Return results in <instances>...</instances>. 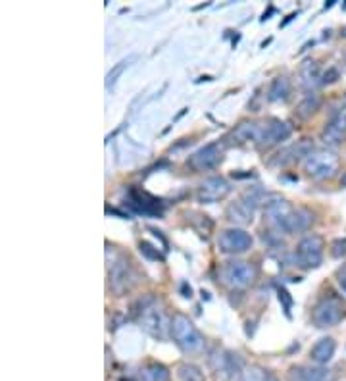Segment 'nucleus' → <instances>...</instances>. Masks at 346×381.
<instances>
[{
    "mask_svg": "<svg viewBox=\"0 0 346 381\" xmlns=\"http://www.w3.org/2000/svg\"><path fill=\"white\" fill-rule=\"evenodd\" d=\"M264 220L277 233L293 235L308 230L314 223V214L302 206H293L281 196H271L264 202Z\"/></svg>",
    "mask_w": 346,
    "mask_h": 381,
    "instance_id": "nucleus-1",
    "label": "nucleus"
},
{
    "mask_svg": "<svg viewBox=\"0 0 346 381\" xmlns=\"http://www.w3.org/2000/svg\"><path fill=\"white\" fill-rule=\"evenodd\" d=\"M340 160L329 149H314V151L304 158V172L310 175L312 180L323 181L331 180L339 172Z\"/></svg>",
    "mask_w": 346,
    "mask_h": 381,
    "instance_id": "nucleus-2",
    "label": "nucleus"
},
{
    "mask_svg": "<svg viewBox=\"0 0 346 381\" xmlns=\"http://www.w3.org/2000/svg\"><path fill=\"white\" fill-rule=\"evenodd\" d=\"M172 337L183 353H200L204 349V337L196 325L185 314H173Z\"/></svg>",
    "mask_w": 346,
    "mask_h": 381,
    "instance_id": "nucleus-3",
    "label": "nucleus"
},
{
    "mask_svg": "<svg viewBox=\"0 0 346 381\" xmlns=\"http://www.w3.org/2000/svg\"><path fill=\"white\" fill-rule=\"evenodd\" d=\"M290 125L275 118H267L262 122H252V143L256 146H271L288 139Z\"/></svg>",
    "mask_w": 346,
    "mask_h": 381,
    "instance_id": "nucleus-4",
    "label": "nucleus"
},
{
    "mask_svg": "<svg viewBox=\"0 0 346 381\" xmlns=\"http://www.w3.org/2000/svg\"><path fill=\"white\" fill-rule=\"evenodd\" d=\"M346 316V306L339 296H325L312 310V322L316 327H335Z\"/></svg>",
    "mask_w": 346,
    "mask_h": 381,
    "instance_id": "nucleus-5",
    "label": "nucleus"
},
{
    "mask_svg": "<svg viewBox=\"0 0 346 381\" xmlns=\"http://www.w3.org/2000/svg\"><path fill=\"white\" fill-rule=\"evenodd\" d=\"M139 324L154 339H166L167 331H172V320H167L164 308L154 301L144 304L143 310H141Z\"/></svg>",
    "mask_w": 346,
    "mask_h": 381,
    "instance_id": "nucleus-6",
    "label": "nucleus"
},
{
    "mask_svg": "<svg viewBox=\"0 0 346 381\" xmlns=\"http://www.w3.org/2000/svg\"><path fill=\"white\" fill-rule=\"evenodd\" d=\"M258 277V270L250 262L243 260H233L227 262L222 270V280L233 289H246L252 285Z\"/></svg>",
    "mask_w": 346,
    "mask_h": 381,
    "instance_id": "nucleus-7",
    "label": "nucleus"
},
{
    "mask_svg": "<svg viewBox=\"0 0 346 381\" xmlns=\"http://www.w3.org/2000/svg\"><path fill=\"white\" fill-rule=\"evenodd\" d=\"M323 249L325 243L323 239L316 235V233H310L298 243L296 246L295 260L296 264L304 270H312V268H317L323 260Z\"/></svg>",
    "mask_w": 346,
    "mask_h": 381,
    "instance_id": "nucleus-8",
    "label": "nucleus"
},
{
    "mask_svg": "<svg viewBox=\"0 0 346 381\" xmlns=\"http://www.w3.org/2000/svg\"><path fill=\"white\" fill-rule=\"evenodd\" d=\"M208 362L216 381H233L237 380L238 375H243L237 354L229 353V351H224V349L212 351Z\"/></svg>",
    "mask_w": 346,
    "mask_h": 381,
    "instance_id": "nucleus-9",
    "label": "nucleus"
},
{
    "mask_svg": "<svg viewBox=\"0 0 346 381\" xmlns=\"http://www.w3.org/2000/svg\"><path fill=\"white\" fill-rule=\"evenodd\" d=\"M108 281L110 289L117 296L125 295L133 287V270H131L127 258L122 254H115L112 262L108 260Z\"/></svg>",
    "mask_w": 346,
    "mask_h": 381,
    "instance_id": "nucleus-10",
    "label": "nucleus"
},
{
    "mask_svg": "<svg viewBox=\"0 0 346 381\" xmlns=\"http://www.w3.org/2000/svg\"><path fill=\"white\" fill-rule=\"evenodd\" d=\"M262 202V193L260 191H246L237 202H233L227 208V220L237 225H248L252 223L256 206Z\"/></svg>",
    "mask_w": 346,
    "mask_h": 381,
    "instance_id": "nucleus-11",
    "label": "nucleus"
},
{
    "mask_svg": "<svg viewBox=\"0 0 346 381\" xmlns=\"http://www.w3.org/2000/svg\"><path fill=\"white\" fill-rule=\"evenodd\" d=\"M224 152L225 144L224 143H208L204 144L202 149L188 158V168L195 170V172H210L217 165L224 162Z\"/></svg>",
    "mask_w": 346,
    "mask_h": 381,
    "instance_id": "nucleus-12",
    "label": "nucleus"
},
{
    "mask_svg": "<svg viewBox=\"0 0 346 381\" xmlns=\"http://www.w3.org/2000/svg\"><path fill=\"white\" fill-rule=\"evenodd\" d=\"M252 235L246 233L245 230H237V227L222 231L219 239H217V246L225 254H243V252L252 249Z\"/></svg>",
    "mask_w": 346,
    "mask_h": 381,
    "instance_id": "nucleus-13",
    "label": "nucleus"
},
{
    "mask_svg": "<svg viewBox=\"0 0 346 381\" xmlns=\"http://www.w3.org/2000/svg\"><path fill=\"white\" fill-rule=\"evenodd\" d=\"M231 183L222 175H214L204 180L198 185V201L204 204H214V202L224 201L225 196L231 193Z\"/></svg>",
    "mask_w": 346,
    "mask_h": 381,
    "instance_id": "nucleus-14",
    "label": "nucleus"
},
{
    "mask_svg": "<svg viewBox=\"0 0 346 381\" xmlns=\"http://www.w3.org/2000/svg\"><path fill=\"white\" fill-rule=\"evenodd\" d=\"M321 139L325 144H340L346 139V108L337 112L333 115L329 123L325 125V130L321 131Z\"/></svg>",
    "mask_w": 346,
    "mask_h": 381,
    "instance_id": "nucleus-15",
    "label": "nucleus"
},
{
    "mask_svg": "<svg viewBox=\"0 0 346 381\" xmlns=\"http://www.w3.org/2000/svg\"><path fill=\"white\" fill-rule=\"evenodd\" d=\"M288 381H335V374L329 368L295 366L288 372Z\"/></svg>",
    "mask_w": 346,
    "mask_h": 381,
    "instance_id": "nucleus-16",
    "label": "nucleus"
},
{
    "mask_svg": "<svg viewBox=\"0 0 346 381\" xmlns=\"http://www.w3.org/2000/svg\"><path fill=\"white\" fill-rule=\"evenodd\" d=\"M321 72H319V65L314 62V60H304L300 68H298V83L302 87L304 91H308L312 93L316 87L323 85V81H321Z\"/></svg>",
    "mask_w": 346,
    "mask_h": 381,
    "instance_id": "nucleus-17",
    "label": "nucleus"
},
{
    "mask_svg": "<svg viewBox=\"0 0 346 381\" xmlns=\"http://www.w3.org/2000/svg\"><path fill=\"white\" fill-rule=\"evenodd\" d=\"M129 199L131 204L137 208V212H143V214H160L162 212V202L150 196L148 193H144V191L131 189Z\"/></svg>",
    "mask_w": 346,
    "mask_h": 381,
    "instance_id": "nucleus-18",
    "label": "nucleus"
},
{
    "mask_svg": "<svg viewBox=\"0 0 346 381\" xmlns=\"http://www.w3.org/2000/svg\"><path fill=\"white\" fill-rule=\"evenodd\" d=\"M312 151H314V149H312L310 141L304 139V141H300L298 144H293V146H288V149H285L283 152H279L277 160H274L271 164H290V162H295V160H298L300 156L306 158Z\"/></svg>",
    "mask_w": 346,
    "mask_h": 381,
    "instance_id": "nucleus-19",
    "label": "nucleus"
},
{
    "mask_svg": "<svg viewBox=\"0 0 346 381\" xmlns=\"http://www.w3.org/2000/svg\"><path fill=\"white\" fill-rule=\"evenodd\" d=\"M333 354H335V341H333L331 337L319 339L316 345H314V349L310 351L312 360H314L316 364H319V366L327 364V362L333 358Z\"/></svg>",
    "mask_w": 346,
    "mask_h": 381,
    "instance_id": "nucleus-20",
    "label": "nucleus"
},
{
    "mask_svg": "<svg viewBox=\"0 0 346 381\" xmlns=\"http://www.w3.org/2000/svg\"><path fill=\"white\" fill-rule=\"evenodd\" d=\"M141 381H169L172 380V374L164 364H158V362H150L146 366L141 368Z\"/></svg>",
    "mask_w": 346,
    "mask_h": 381,
    "instance_id": "nucleus-21",
    "label": "nucleus"
},
{
    "mask_svg": "<svg viewBox=\"0 0 346 381\" xmlns=\"http://www.w3.org/2000/svg\"><path fill=\"white\" fill-rule=\"evenodd\" d=\"M288 94H290V81L287 77H275L267 91V99L271 102H283L287 101Z\"/></svg>",
    "mask_w": 346,
    "mask_h": 381,
    "instance_id": "nucleus-22",
    "label": "nucleus"
},
{
    "mask_svg": "<svg viewBox=\"0 0 346 381\" xmlns=\"http://www.w3.org/2000/svg\"><path fill=\"white\" fill-rule=\"evenodd\" d=\"M135 60H137V56H135V54H131L129 58H123L122 62H117V64L110 70L108 75H106V89H112V87L117 83V80L122 77V73L125 72V70H127V68L135 62Z\"/></svg>",
    "mask_w": 346,
    "mask_h": 381,
    "instance_id": "nucleus-23",
    "label": "nucleus"
},
{
    "mask_svg": "<svg viewBox=\"0 0 346 381\" xmlns=\"http://www.w3.org/2000/svg\"><path fill=\"white\" fill-rule=\"evenodd\" d=\"M177 377L181 381H206L204 374H202V370L195 364H179L177 368Z\"/></svg>",
    "mask_w": 346,
    "mask_h": 381,
    "instance_id": "nucleus-24",
    "label": "nucleus"
},
{
    "mask_svg": "<svg viewBox=\"0 0 346 381\" xmlns=\"http://www.w3.org/2000/svg\"><path fill=\"white\" fill-rule=\"evenodd\" d=\"M319 102L321 101H319V96H317V94L308 93L306 96H304V101L298 104V110H296V112H298L300 118H310V115L319 108Z\"/></svg>",
    "mask_w": 346,
    "mask_h": 381,
    "instance_id": "nucleus-25",
    "label": "nucleus"
},
{
    "mask_svg": "<svg viewBox=\"0 0 346 381\" xmlns=\"http://www.w3.org/2000/svg\"><path fill=\"white\" fill-rule=\"evenodd\" d=\"M269 377H271V374L266 370H262L260 366H250L243 372L241 381H269Z\"/></svg>",
    "mask_w": 346,
    "mask_h": 381,
    "instance_id": "nucleus-26",
    "label": "nucleus"
},
{
    "mask_svg": "<svg viewBox=\"0 0 346 381\" xmlns=\"http://www.w3.org/2000/svg\"><path fill=\"white\" fill-rule=\"evenodd\" d=\"M141 252H143L144 256H148V258L152 260H164V256L160 254L158 249H154V246L150 245V243H146V241H141Z\"/></svg>",
    "mask_w": 346,
    "mask_h": 381,
    "instance_id": "nucleus-27",
    "label": "nucleus"
},
{
    "mask_svg": "<svg viewBox=\"0 0 346 381\" xmlns=\"http://www.w3.org/2000/svg\"><path fill=\"white\" fill-rule=\"evenodd\" d=\"M331 254L335 258L346 256V239H337V241H333Z\"/></svg>",
    "mask_w": 346,
    "mask_h": 381,
    "instance_id": "nucleus-28",
    "label": "nucleus"
},
{
    "mask_svg": "<svg viewBox=\"0 0 346 381\" xmlns=\"http://www.w3.org/2000/svg\"><path fill=\"white\" fill-rule=\"evenodd\" d=\"M337 80H339V72H337L335 68H329V70L323 73V77H321L323 85H327V83H335Z\"/></svg>",
    "mask_w": 346,
    "mask_h": 381,
    "instance_id": "nucleus-29",
    "label": "nucleus"
},
{
    "mask_svg": "<svg viewBox=\"0 0 346 381\" xmlns=\"http://www.w3.org/2000/svg\"><path fill=\"white\" fill-rule=\"evenodd\" d=\"M279 301L285 302V312H287V316H290V306H293V299L288 296V293L285 289H279Z\"/></svg>",
    "mask_w": 346,
    "mask_h": 381,
    "instance_id": "nucleus-30",
    "label": "nucleus"
},
{
    "mask_svg": "<svg viewBox=\"0 0 346 381\" xmlns=\"http://www.w3.org/2000/svg\"><path fill=\"white\" fill-rule=\"evenodd\" d=\"M337 283H339V287L342 289V293L346 295V264L339 268V272H337Z\"/></svg>",
    "mask_w": 346,
    "mask_h": 381,
    "instance_id": "nucleus-31",
    "label": "nucleus"
},
{
    "mask_svg": "<svg viewBox=\"0 0 346 381\" xmlns=\"http://www.w3.org/2000/svg\"><path fill=\"white\" fill-rule=\"evenodd\" d=\"M269 381H279V380H277V377H275V375L271 374V377H269Z\"/></svg>",
    "mask_w": 346,
    "mask_h": 381,
    "instance_id": "nucleus-32",
    "label": "nucleus"
},
{
    "mask_svg": "<svg viewBox=\"0 0 346 381\" xmlns=\"http://www.w3.org/2000/svg\"><path fill=\"white\" fill-rule=\"evenodd\" d=\"M342 183H345V185H346V180H345V181H342Z\"/></svg>",
    "mask_w": 346,
    "mask_h": 381,
    "instance_id": "nucleus-33",
    "label": "nucleus"
}]
</instances>
